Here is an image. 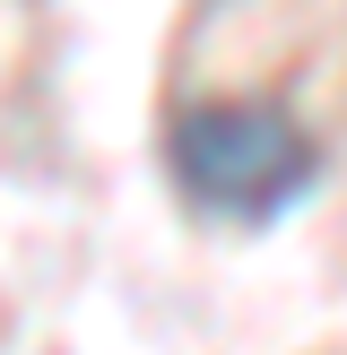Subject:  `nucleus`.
Segmentation results:
<instances>
[{
    "label": "nucleus",
    "instance_id": "1",
    "mask_svg": "<svg viewBox=\"0 0 347 355\" xmlns=\"http://www.w3.org/2000/svg\"><path fill=\"white\" fill-rule=\"evenodd\" d=\"M165 165H174V182H183L191 208H208L226 225H269V217H287L312 191L321 148L269 96H208V104H183L174 113Z\"/></svg>",
    "mask_w": 347,
    "mask_h": 355
}]
</instances>
